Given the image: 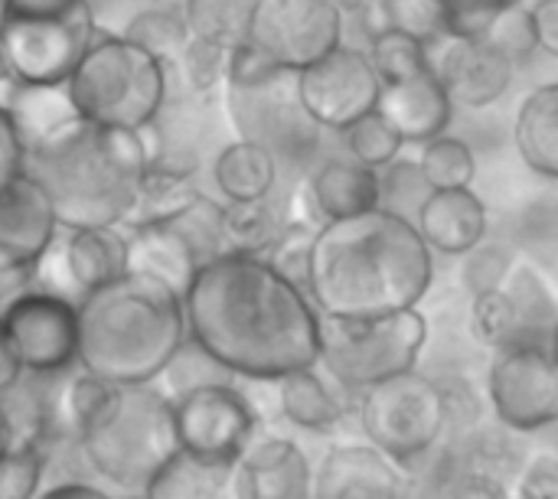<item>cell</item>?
<instances>
[{
    "instance_id": "obj_48",
    "label": "cell",
    "mask_w": 558,
    "mask_h": 499,
    "mask_svg": "<svg viewBox=\"0 0 558 499\" xmlns=\"http://www.w3.org/2000/svg\"><path fill=\"white\" fill-rule=\"evenodd\" d=\"M526 16H530L536 49L558 59V0H533Z\"/></svg>"
},
{
    "instance_id": "obj_22",
    "label": "cell",
    "mask_w": 558,
    "mask_h": 499,
    "mask_svg": "<svg viewBox=\"0 0 558 499\" xmlns=\"http://www.w3.org/2000/svg\"><path fill=\"white\" fill-rule=\"evenodd\" d=\"M248 499H314V467L291 438H265L242 454Z\"/></svg>"
},
{
    "instance_id": "obj_49",
    "label": "cell",
    "mask_w": 558,
    "mask_h": 499,
    "mask_svg": "<svg viewBox=\"0 0 558 499\" xmlns=\"http://www.w3.org/2000/svg\"><path fill=\"white\" fill-rule=\"evenodd\" d=\"M13 170H23V141L16 134L7 105L0 101V173H13Z\"/></svg>"
},
{
    "instance_id": "obj_3",
    "label": "cell",
    "mask_w": 558,
    "mask_h": 499,
    "mask_svg": "<svg viewBox=\"0 0 558 499\" xmlns=\"http://www.w3.org/2000/svg\"><path fill=\"white\" fill-rule=\"evenodd\" d=\"M147 160L144 131L101 127L85 118L23 147V170L49 193L62 229L124 226Z\"/></svg>"
},
{
    "instance_id": "obj_32",
    "label": "cell",
    "mask_w": 558,
    "mask_h": 499,
    "mask_svg": "<svg viewBox=\"0 0 558 499\" xmlns=\"http://www.w3.org/2000/svg\"><path fill=\"white\" fill-rule=\"evenodd\" d=\"M180 10L196 39L235 49L252 36L258 0H183Z\"/></svg>"
},
{
    "instance_id": "obj_42",
    "label": "cell",
    "mask_w": 558,
    "mask_h": 499,
    "mask_svg": "<svg viewBox=\"0 0 558 499\" xmlns=\"http://www.w3.org/2000/svg\"><path fill=\"white\" fill-rule=\"evenodd\" d=\"M284 75H291L284 65H278L262 46H255L252 39L229 49V69H226V88L232 92H252V88H268L275 82H281Z\"/></svg>"
},
{
    "instance_id": "obj_18",
    "label": "cell",
    "mask_w": 558,
    "mask_h": 499,
    "mask_svg": "<svg viewBox=\"0 0 558 499\" xmlns=\"http://www.w3.org/2000/svg\"><path fill=\"white\" fill-rule=\"evenodd\" d=\"M376 111L405 141V147L409 144L418 147V144L451 131L458 105L451 101V95L441 85L438 72L425 69L418 75H409V78H399V82H386Z\"/></svg>"
},
{
    "instance_id": "obj_5",
    "label": "cell",
    "mask_w": 558,
    "mask_h": 499,
    "mask_svg": "<svg viewBox=\"0 0 558 499\" xmlns=\"http://www.w3.org/2000/svg\"><path fill=\"white\" fill-rule=\"evenodd\" d=\"M167 62L128 36L98 29L65 85L85 121L101 127L147 131L167 105Z\"/></svg>"
},
{
    "instance_id": "obj_21",
    "label": "cell",
    "mask_w": 558,
    "mask_h": 499,
    "mask_svg": "<svg viewBox=\"0 0 558 499\" xmlns=\"http://www.w3.org/2000/svg\"><path fill=\"white\" fill-rule=\"evenodd\" d=\"M307 196L320 222L360 216L383 206V173L360 163L347 150L327 154L314 163L307 177Z\"/></svg>"
},
{
    "instance_id": "obj_51",
    "label": "cell",
    "mask_w": 558,
    "mask_h": 499,
    "mask_svg": "<svg viewBox=\"0 0 558 499\" xmlns=\"http://www.w3.org/2000/svg\"><path fill=\"white\" fill-rule=\"evenodd\" d=\"M36 271H3L0 268V314L10 307V301H16L29 284H33Z\"/></svg>"
},
{
    "instance_id": "obj_44",
    "label": "cell",
    "mask_w": 558,
    "mask_h": 499,
    "mask_svg": "<svg viewBox=\"0 0 558 499\" xmlns=\"http://www.w3.org/2000/svg\"><path fill=\"white\" fill-rule=\"evenodd\" d=\"M177 69L183 72L186 85L193 92H213L219 85H226V69H229V49L206 42V39H190Z\"/></svg>"
},
{
    "instance_id": "obj_35",
    "label": "cell",
    "mask_w": 558,
    "mask_h": 499,
    "mask_svg": "<svg viewBox=\"0 0 558 499\" xmlns=\"http://www.w3.org/2000/svg\"><path fill=\"white\" fill-rule=\"evenodd\" d=\"M363 49H366L369 62L376 65L383 85L432 69V42H425V39H418V36H412L405 29H396V26H386V29L373 33Z\"/></svg>"
},
{
    "instance_id": "obj_9",
    "label": "cell",
    "mask_w": 558,
    "mask_h": 499,
    "mask_svg": "<svg viewBox=\"0 0 558 499\" xmlns=\"http://www.w3.org/2000/svg\"><path fill=\"white\" fill-rule=\"evenodd\" d=\"M356 415L366 441L402 467L425 461L451 435L448 392L418 369L363 389Z\"/></svg>"
},
{
    "instance_id": "obj_31",
    "label": "cell",
    "mask_w": 558,
    "mask_h": 499,
    "mask_svg": "<svg viewBox=\"0 0 558 499\" xmlns=\"http://www.w3.org/2000/svg\"><path fill=\"white\" fill-rule=\"evenodd\" d=\"M504 288L510 291L517 314H520V340L549 343V333L558 324L556 284L526 258V261H517Z\"/></svg>"
},
{
    "instance_id": "obj_15",
    "label": "cell",
    "mask_w": 558,
    "mask_h": 499,
    "mask_svg": "<svg viewBox=\"0 0 558 499\" xmlns=\"http://www.w3.org/2000/svg\"><path fill=\"white\" fill-rule=\"evenodd\" d=\"M517 59L487 33L474 39L445 36L432 42V69L458 108L484 111L497 105L517 78Z\"/></svg>"
},
{
    "instance_id": "obj_39",
    "label": "cell",
    "mask_w": 558,
    "mask_h": 499,
    "mask_svg": "<svg viewBox=\"0 0 558 499\" xmlns=\"http://www.w3.org/2000/svg\"><path fill=\"white\" fill-rule=\"evenodd\" d=\"M520 252L558 291V203H539L520 226Z\"/></svg>"
},
{
    "instance_id": "obj_10",
    "label": "cell",
    "mask_w": 558,
    "mask_h": 499,
    "mask_svg": "<svg viewBox=\"0 0 558 499\" xmlns=\"http://www.w3.org/2000/svg\"><path fill=\"white\" fill-rule=\"evenodd\" d=\"M487 399L500 428L517 435H536L558 425V366L549 343L517 340L494 350Z\"/></svg>"
},
{
    "instance_id": "obj_27",
    "label": "cell",
    "mask_w": 558,
    "mask_h": 499,
    "mask_svg": "<svg viewBox=\"0 0 558 499\" xmlns=\"http://www.w3.org/2000/svg\"><path fill=\"white\" fill-rule=\"evenodd\" d=\"M213 180L226 203H248V199H265L278 190L281 180V160L275 157L271 147L239 137L226 144L213 163Z\"/></svg>"
},
{
    "instance_id": "obj_34",
    "label": "cell",
    "mask_w": 558,
    "mask_h": 499,
    "mask_svg": "<svg viewBox=\"0 0 558 499\" xmlns=\"http://www.w3.org/2000/svg\"><path fill=\"white\" fill-rule=\"evenodd\" d=\"M121 36H128L131 42H137L141 49H147L150 56H157L167 65H177L183 49H186V42L193 39L183 10H163V7L134 13L124 23Z\"/></svg>"
},
{
    "instance_id": "obj_20",
    "label": "cell",
    "mask_w": 558,
    "mask_h": 499,
    "mask_svg": "<svg viewBox=\"0 0 558 499\" xmlns=\"http://www.w3.org/2000/svg\"><path fill=\"white\" fill-rule=\"evenodd\" d=\"M65 232L69 235L59 245V255L52 258V248L46 252L62 268L65 297L78 304L85 294L108 288L128 275V235L121 232V226H92Z\"/></svg>"
},
{
    "instance_id": "obj_41",
    "label": "cell",
    "mask_w": 558,
    "mask_h": 499,
    "mask_svg": "<svg viewBox=\"0 0 558 499\" xmlns=\"http://www.w3.org/2000/svg\"><path fill=\"white\" fill-rule=\"evenodd\" d=\"M435 3L445 16L448 36L474 39V36H487L494 23L520 0H435Z\"/></svg>"
},
{
    "instance_id": "obj_2",
    "label": "cell",
    "mask_w": 558,
    "mask_h": 499,
    "mask_svg": "<svg viewBox=\"0 0 558 499\" xmlns=\"http://www.w3.org/2000/svg\"><path fill=\"white\" fill-rule=\"evenodd\" d=\"M435 284V252L415 219L386 206L320 222L307 294L324 317H386L418 307Z\"/></svg>"
},
{
    "instance_id": "obj_30",
    "label": "cell",
    "mask_w": 558,
    "mask_h": 499,
    "mask_svg": "<svg viewBox=\"0 0 558 499\" xmlns=\"http://www.w3.org/2000/svg\"><path fill=\"white\" fill-rule=\"evenodd\" d=\"M118 399H121L118 382H108L82 369L59 392V431L78 441L82 435L95 431L98 425L111 418V412L118 409Z\"/></svg>"
},
{
    "instance_id": "obj_29",
    "label": "cell",
    "mask_w": 558,
    "mask_h": 499,
    "mask_svg": "<svg viewBox=\"0 0 558 499\" xmlns=\"http://www.w3.org/2000/svg\"><path fill=\"white\" fill-rule=\"evenodd\" d=\"M288 222H291V216L284 206L275 203V193L265 199L222 206V232H226L229 252L265 255L278 242V235L288 229Z\"/></svg>"
},
{
    "instance_id": "obj_38",
    "label": "cell",
    "mask_w": 558,
    "mask_h": 499,
    "mask_svg": "<svg viewBox=\"0 0 558 499\" xmlns=\"http://www.w3.org/2000/svg\"><path fill=\"white\" fill-rule=\"evenodd\" d=\"M340 137H343V150H347L350 157H356L360 163L376 167V170H383V167H389L392 160H399V157H402V147H405V141L383 121L379 111L360 118V121L350 124Z\"/></svg>"
},
{
    "instance_id": "obj_25",
    "label": "cell",
    "mask_w": 558,
    "mask_h": 499,
    "mask_svg": "<svg viewBox=\"0 0 558 499\" xmlns=\"http://www.w3.org/2000/svg\"><path fill=\"white\" fill-rule=\"evenodd\" d=\"M128 271L157 278L177 294H186L193 275L199 271V261L186 245V239L170 222H144V226H131Z\"/></svg>"
},
{
    "instance_id": "obj_6",
    "label": "cell",
    "mask_w": 558,
    "mask_h": 499,
    "mask_svg": "<svg viewBox=\"0 0 558 499\" xmlns=\"http://www.w3.org/2000/svg\"><path fill=\"white\" fill-rule=\"evenodd\" d=\"M95 33L88 0H0V46L16 85H65Z\"/></svg>"
},
{
    "instance_id": "obj_17",
    "label": "cell",
    "mask_w": 558,
    "mask_h": 499,
    "mask_svg": "<svg viewBox=\"0 0 558 499\" xmlns=\"http://www.w3.org/2000/svg\"><path fill=\"white\" fill-rule=\"evenodd\" d=\"M314 499H409L405 467L363 445H340L314 471Z\"/></svg>"
},
{
    "instance_id": "obj_26",
    "label": "cell",
    "mask_w": 558,
    "mask_h": 499,
    "mask_svg": "<svg viewBox=\"0 0 558 499\" xmlns=\"http://www.w3.org/2000/svg\"><path fill=\"white\" fill-rule=\"evenodd\" d=\"M513 144L536 177L558 183V82H543L523 98L513 118Z\"/></svg>"
},
{
    "instance_id": "obj_36",
    "label": "cell",
    "mask_w": 558,
    "mask_h": 499,
    "mask_svg": "<svg viewBox=\"0 0 558 499\" xmlns=\"http://www.w3.org/2000/svg\"><path fill=\"white\" fill-rule=\"evenodd\" d=\"M468 330L477 346L484 350H500L507 343L520 340V314L507 288H490L481 294H471V311H468Z\"/></svg>"
},
{
    "instance_id": "obj_47",
    "label": "cell",
    "mask_w": 558,
    "mask_h": 499,
    "mask_svg": "<svg viewBox=\"0 0 558 499\" xmlns=\"http://www.w3.org/2000/svg\"><path fill=\"white\" fill-rule=\"evenodd\" d=\"M513 499H558V454H536L517 474Z\"/></svg>"
},
{
    "instance_id": "obj_55",
    "label": "cell",
    "mask_w": 558,
    "mask_h": 499,
    "mask_svg": "<svg viewBox=\"0 0 558 499\" xmlns=\"http://www.w3.org/2000/svg\"><path fill=\"white\" fill-rule=\"evenodd\" d=\"M7 451H10V435H7V425L0 422V461L7 458Z\"/></svg>"
},
{
    "instance_id": "obj_40",
    "label": "cell",
    "mask_w": 558,
    "mask_h": 499,
    "mask_svg": "<svg viewBox=\"0 0 558 499\" xmlns=\"http://www.w3.org/2000/svg\"><path fill=\"white\" fill-rule=\"evenodd\" d=\"M46 474V445L10 448L0 461V499H36Z\"/></svg>"
},
{
    "instance_id": "obj_23",
    "label": "cell",
    "mask_w": 558,
    "mask_h": 499,
    "mask_svg": "<svg viewBox=\"0 0 558 499\" xmlns=\"http://www.w3.org/2000/svg\"><path fill=\"white\" fill-rule=\"evenodd\" d=\"M147 499H248L242 461H216L177 451L144 487Z\"/></svg>"
},
{
    "instance_id": "obj_1",
    "label": "cell",
    "mask_w": 558,
    "mask_h": 499,
    "mask_svg": "<svg viewBox=\"0 0 558 499\" xmlns=\"http://www.w3.org/2000/svg\"><path fill=\"white\" fill-rule=\"evenodd\" d=\"M190 340L248 382H278L320 366V311L265 255L226 252L193 275L186 294Z\"/></svg>"
},
{
    "instance_id": "obj_57",
    "label": "cell",
    "mask_w": 558,
    "mask_h": 499,
    "mask_svg": "<svg viewBox=\"0 0 558 499\" xmlns=\"http://www.w3.org/2000/svg\"><path fill=\"white\" fill-rule=\"evenodd\" d=\"M134 499H147V497H134Z\"/></svg>"
},
{
    "instance_id": "obj_19",
    "label": "cell",
    "mask_w": 558,
    "mask_h": 499,
    "mask_svg": "<svg viewBox=\"0 0 558 499\" xmlns=\"http://www.w3.org/2000/svg\"><path fill=\"white\" fill-rule=\"evenodd\" d=\"M415 226L435 255L464 258L490 239V209L471 186L432 190L415 212Z\"/></svg>"
},
{
    "instance_id": "obj_4",
    "label": "cell",
    "mask_w": 558,
    "mask_h": 499,
    "mask_svg": "<svg viewBox=\"0 0 558 499\" xmlns=\"http://www.w3.org/2000/svg\"><path fill=\"white\" fill-rule=\"evenodd\" d=\"M190 340L183 294L128 271L78 301V369L118 386L157 382Z\"/></svg>"
},
{
    "instance_id": "obj_7",
    "label": "cell",
    "mask_w": 558,
    "mask_h": 499,
    "mask_svg": "<svg viewBox=\"0 0 558 499\" xmlns=\"http://www.w3.org/2000/svg\"><path fill=\"white\" fill-rule=\"evenodd\" d=\"M92 471L114 487L141 490L180 451L173 399L147 386H121L118 409L105 425L78 438Z\"/></svg>"
},
{
    "instance_id": "obj_24",
    "label": "cell",
    "mask_w": 558,
    "mask_h": 499,
    "mask_svg": "<svg viewBox=\"0 0 558 499\" xmlns=\"http://www.w3.org/2000/svg\"><path fill=\"white\" fill-rule=\"evenodd\" d=\"M281 415L307 435H337L347 422L343 386L333 382L320 366L298 369L275 382Z\"/></svg>"
},
{
    "instance_id": "obj_33",
    "label": "cell",
    "mask_w": 558,
    "mask_h": 499,
    "mask_svg": "<svg viewBox=\"0 0 558 499\" xmlns=\"http://www.w3.org/2000/svg\"><path fill=\"white\" fill-rule=\"evenodd\" d=\"M418 170L432 190H454V186H471L477 177V154L474 147L445 131L425 144H418Z\"/></svg>"
},
{
    "instance_id": "obj_46",
    "label": "cell",
    "mask_w": 558,
    "mask_h": 499,
    "mask_svg": "<svg viewBox=\"0 0 558 499\" xmlns=\"http://www.w3.org/2000/svg\"><path fill=\"white\" fill-rule=\"evenodd\" d=\"M438 499H513V494L504 477L461 461V467L445 480Z\"/></svg>"
},
{
    "instance_id": "obj_12",
    "label": "cell",
    "mask_w": 558,
    "mask_h": 499,
    "mask_svg": "<svg viewBox=\"0 0 558 499\" xmlns=\"http://www.w3.org/2000/svg\"><path fill=\"white\" fill-rule=\"evenodd\" d=\"M294 85L311 121L333 134H343L350 124L373 114L383 95V78L366 49L350 42L301 69Z\"/></svg>"
},
{
    "instance_id": "obj_50",
    "label": "cell",
    "mask_w": 558,
    "mask_h": 499,
    "mask_svg": "<svg viewBox=\"0 0 558 499\" xmlns=\"http://www.w3.org/2000/svg\"><path fill=\"white\" fill-rule=\"evenodd\" d=\"M23 379V366L10 346V337H7V327H3V317H0V395L7 389H13L16 382Z\"/></svg>"
},
{
    "instance_id": "obj_14",
    "label": "cell",
    "mask_w": 558,
    "mask_h": 499,
    "mask_svg": "<svg viewBox=\"0 0 558 499\" xmlns=\"http://www.w3.org/2000/svg\"><path fill=\"white\" fill-rule=\"evenodd\" d=\"M248 39L288 72H301L347 42V13L337 0H258Z\"/></svg>"
},
{
    "instance_id": "obj_13",
    "label": "cell",
    "mask_w": 558,
    "mask_h": 499,
    "mask_svg": "<svg viewBox=\"0 0 558 499\" xmlns=\"http://www.w3.org/2000/svg\"><path fill=\"white\" fill-rule=\"evenodd\" d=\"M180 448L199 458L242 461L262 435V418L232 382H209L173 399Z\"/></svg>"
},
{
    "instance_id": "obj_45",
    "label": "cell",
    "mask_w": 558,
    "mask_h": 499,
    "mask_svg": "<svg viewBox=\"0 0 558 499\" xmlns=\"http://www.w3.org/2000/svg\"><path fill=\"white\" fill-rule=\"evenodd\" d=\"M513 268H517V261H513V252L507 245L481 242L474 252L464 255L461 281H464V288L471 294H481V291H490V288H504Z\"/></svg>"
},
{
    "instance_id": "obj_11",
    "label": "cell",
    "mask_w": 558,
    "mask_h": 499,
    "mask_svg": "<svg viewBox=\"0 0 558 499\" xmlns=\"http://www.w3.org/2000/svg\"><path fill=\"white\" fill-rule=\"evenodd\" d=\"M0 317L23 373L65 376L78 363V304L72 297L29 284Z\"/></svg>"
},
{
    "instance_id": "obj_56",
    "label": "cell",
    "mask_w": 558,
    "mask_h": 499,
    "mask_svg": "<svg viewBox=\"0 0 558 499\" xmlns=\"http://www.w3.org/2000/svg\"><path fill=\"white\" fill-rule=\"evenodd\" d=\"M549 353H553V360H556L558 366V324L553 327V333H549Z\"/></svg>"
},
{
    "instance_id": "obj_16",
    "label": "cell",
    "mask_w": 558,
    "mask_h": 499,
    "mask_svg": "<svg viewBox=\"0 0 558 499\" xmlns=\"http://www.w3.org/2000/svg\"><path fill=\"white\" fill-rule=\"evenodd\" d=\"M49 193L26 173H0V268L36 271L59 235Z\"/></svg>"
},
{
    "instance_id": "obj_37",
    "label": "cell",
    "mask_w": 558,
    "mask_h": 499,
    "mask_svg": "<svg viewBox=\"0 0 558 499\" xmlns=\"http://www.w3.org/2000/svg\"><path fill=\"white\" fill-rule=\"evenodd\" d=\"M163 222H170L186 239V245L193 248L199 265L229 252L226 232H222V206L216 199H209L206 193H199L186 209H180L173 219H163Z\"/></svg>"
},
{
    "instance_id": "obj_53",
    "label": "cell",
    "mask_w": 558,
    "mask_h": 499,
    "mask_svg": "<svg viewBox=\"0 0 558 499\" xmlns=\"http://www.w3.org/2000/svg\"><path fill=\"white\" fill-rule=\"evenodd\" d=\"M340 3V10L347 13V16H360V20H366L373 10H376V3L379 0H337Z\"/></svg>"
},
{
    "instance_id": "obj_8",
    "label": "cell",
    "mask_w": 558,
    "mask_h": 499,
    "mask_svg": "<svg viewBox=\"0 0 558 499\" xmlns=\"http://www.w3.org/2000/svg\"><path fill=\"white\" fill-rule=\"evenodd\" d=\"M425 340L428 320L418 307L360 320L320 314V369L360 395L363 389L418 369Z\"/></svg>"
},
{
    "instance_id": "obj_43",
    "label": "cell",
    "mask_w": 558,
    "mask_h": 499,
    "mask_svg": "<svg viewBox=\"0 0 558 499\" xmlns=\"http://www.w3.org/2000/svg\"><path fill=\"white\" fill-rule=\"evenodd\" d=\"M314 232L317 226L307 222H288V229L278 235V242L265 252V258L294 284H301L307 291V275H311V245H314Z\"/></svg>"
},
{
    "instance_id": "obj_28",
    "label": "cell",
    "mask_w": 558,
    "mask_h": 499,
    "mask_svg": "<svg viewBox=\"0 0 558 499\" xmlns=\"http://www.w3.org/2000/svg\"><path fill=\"white\" fill-rule=\"evenodd\" d=\"M0 101L10 111L23 147L59 134L62 127L82 118L69 95V85H16L13 82Z\"/></svg>"
},
{
    "instance_id": "obj_54",
    "label": "cell",
    "mask_w": 558,
    "mask_h": 499,
    "mask_svg": "<svg viewBox=\"0 0 558 499\" xmlns=\"http://www.w3.org/2000/svg\"><path fill=\"white\" fill-rule=\"evenodd\" d=\"M10 72H7V62H3V46H0V88H10Z\"/></svg>"
},
{
    "instance_id": "obj_52",
    "label": "cell",
    "mask_w": 558,
    "mask_h": 499,
    "mask_svg": "<svg viewBox=\"0 0 558 499\" xmlns=\"http://www.w3.org/2000/svg\"><path fill=\"white\" fill-rule=\"evenodd\" d=\"M36 499H111L108 494H101L98 487L92 484H59V487H49L46 494H39Z\"/></svg>"
}]
</instances>
